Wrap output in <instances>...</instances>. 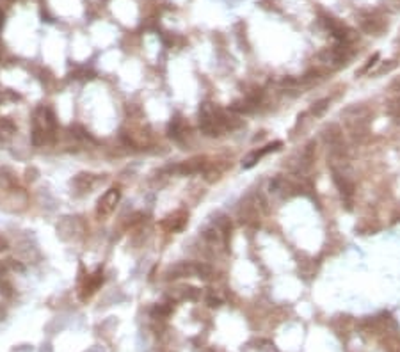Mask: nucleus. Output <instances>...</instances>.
Here are the masks:
<instances>
[{"mask_svg":"<svg viewBox=\"0 0 400 352\" xmlns=\"http://www.w3.org/2000/svg\"><path fill=\"white\" fill-rule=\"evenodd\" d=\"M377 59H379V55H377V54L373 55V57H370L368 61H366V64H364V66L360 70V73H366V72H368V68H370V66H373V64H375V61H377Z\"/></svg>","mask_w":400,"mask_h":352,"instance_id":"2","label":"nucleus"},{"mask_svg":"<svg viewBox=\"0 0 400 352\" xmlns=\"http://www.w3.org/2000/svg\"><path fill=\"white\" fill-rule=\"evenodd\" d=\"M327 100H320L319 103H317L315 107H313V112H315L317 116H320V114H324V111L327 109Z\"/></svg>","mask_w":400,"mask_h":352,"instance_id":"1","label":"nucleus"}]
</instances>
